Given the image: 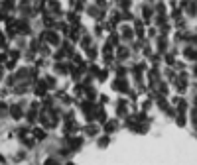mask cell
Segmentation results:
<instances>
[{"instance_id":"cell-1","label":"cell","mask_w":197,"mask_h":165,"mask_svg":"<svg viewBox=\"0 0 197 165\" xmlns=\"http://www.w3.org/2000/svg\"><path fill=\"white\" fill-rule=\"evenodd\" d=\"M112 88L116 93H128L130 91V87H128V82H126V79L124 77H118L114 82H112Z\"/></svg>"},{"instance_id":"cell-2","label":"cell","mask_w":197,"mask_h":165,"mask_svg":"<svg viewBox=\"0 0 197 165\" xmlns=\"http://www.w3.org/2000/svg\"><path fill=\"white\" fill-rule=\"evenodd\" d=\"M41 40H47L49 43H53V45H55V43H59V35L47 29V32H43V34H41Z\"/></svg>"},{"instance_id":"cell-3","label":"cell","mask_w":197,"mask_h":165,"mask_svg":"<svg viewBox=\"0 0 197 165\" xmlns=\"http://www.w3.org/2000/svg\"><path fill=\"white\" fill-rule=\"evenodd\" d=\"M114 130H118V122H116V120H107V122H105V132L112 134Z\"/></svg>"},{"instance_id":"cell-4","label":"cell","mask_w":197,"mask_h":165,"mask_svg":"<svg viewBox=\"0 0 197 165\" xmlns=\"http://www.w3.org/2000/svg\"><path fill=\"white\" fill-rule=\"evenodd\" d=\"M126 100H118V106H116V114L118 116H126L128 114V106H126Z\"/></svg>"},{"instance_id":"cell-5","label":"cell","mask_w":197,"mask_h":165,"mask_svg":"<svg viewBox=\"0 0 197 165\" xmlns=\"http://www.w3.org/2000/svg\"><path fill=\"white\" fill-rule=\"evenodd\" d=\"M120 35L124 37V40H132V35H134V32L130 29L128 26H122V29H120Z\"/></svg>"},{"instance_id":"cell-6","label":"cell","mask_w":197,"mask_h":165,"mask_svg":"<svg viewBox=\"0 0 197 165\" xmlns=\"http://www.w3.org/2000/svg\"><path fill=\"white\" fill-rule=\"evenodd\" d=\"M116 59H120V61L128 59V49H126V47H120V49H118V53H116Z\"/></svg>"},{"instance_id":"cell-7","label":"cell","mask_w":197,"mask_h":165,"mask_svg":"<svg viewBox=\"0 0 197 165\" xmlns=\"http://www.w3.org/2000/svg\"><path fill=\"white\" fill-rule=\"evenodd\" d=\"M10 114H12V116H14V118H16V120H18V118H20V116H22V108H20V106H18V104H14V106H12V108H10Z\"/></svg>"},{"instance_id":"cell-8","label":"cell","mask_w":197,"mask_h":165,"mask_svg":"<svg viewBox=\"0 0 197 165\" xmlns=\"http://www.w3.org/2000/svg\"><path fill=\"white\" fill-rule=\"evenodd\" d=\"M18 32H22V34H24V32H30V28H28V22H26V20H20V22H18Z\"/></svg>"},{"instance_id":"cell-9","label":"cell","mask_w":197,"mask_h":165,"mask_svg":"<svg viewBox=\"0 0 197 165\" xmlns=\"http://www.w3.org/2000/svg\"><path fill=\"white\" fill-rule=\"evenodd\" d=\"M97 132H99V126H95V124H93V126L89 124V126L85 128V134H89V136H95Z\"/></svg>"},{"instance_id":"cell-10","label":"cell","mask_w":197,"mask_h":165,"mask_svg":"<svg viewBox=\"0 0 197 165\" xmlns=\"http://www.w3.org/2000/svg\"><path fill=\"white\" fill-rule=\"evenodd\" d=\"M108 141H111V140H108V134H107V136H103V138L99 140V147H107Z\"/></svg>"},{"instance_id":"cell-11","label":"cell","mask_w":197,"mask_h":165,"mask_svg":"<svg viewBox=\"0 0 197 165\" xmlns=\"http://www.w3.org/2000/svg\"><path fill=\"white\" fill-rule=\"evenodd\" d=\"M87 96H89V98H95V96H97V91H95V87H87Z\"/></svg>"},{"instance_id":"cell-12","label":"cell","mask_w":197,"mask_h":165,"mask_svg":"<svg viewBox=\"0 0 197 165\" xmlns=\"http://www.w3.org/2000/svg\"><path fill=\"white\" fill-rule=\"evenodd\" d=\"M34 136H36V138H38V140H46V132H43V130H40V128H38V130H34Z\"/></svg>"},{"instance_id":"cell-13","label":"cell","mask_w":197,"mask_h":165,"mask_svg":"<svg viewBox=\"0 0 197 165\" xmlns=\"http://www.w3.org/2000/svg\"><path fill=\"white\" fill-rule=\"evenodd\" d=\"M49 8H52V12H55V14H57V12L61 10V6H59V2H55V0H53V2L49 4Z\"/></svg>"},{"instance_id":"cell-14","label":"cell","mask_w":197,"mask_h":165,"mask_svg":"<svg viewBox=\"0 0 197 165\" xmlns=\"http://www.w3.org/2000/svg\"><path fill=\"white\" fill-rule=\"evenodd\" d=\"M158 49H160V51L166 49V37H160V40H158Z\"/></svg>"},{"instance_id":"cell-15","label":"cell","mask_w":197,"mask_h":165,"mask_svg":"<svg viewBox=\"0 0 197 165\" xmlns=\"http://www.w3.org/2000/svg\"><path fill=\"white\" fill-rule=\"evenodd\" d=\"M150 16H152V10L148 6H144V20H150Z\"/></svg>"},{"instance_id":"cell-16","label":"cell","mask_w":197,"mask_h":165,"mask_svg":"<svg viewBox=\"0 0 197 165\" xmlns=\"http://www.w3.org/2000/svg\"><path fill=\"white\" fill-rule=\"evenodd\" d=\"M166 63H167V65H173V63H176V59H173L172 53H167V55H166Z\"/></svg>"},{"instance_id":"cell-17","label":"cell","mask_w":197,"mask_h":165,"mask_svg":"<svg viewBox=\"0 0 197 165\" xmlns=\"http://www.w3.org/2000/svg\"><path fill=\"white\" fill-rule=\"evenodd\" d=\"M185 122H187L185 116H183V114H179V116H178V126H185Z\"/></svg>"},{"instance_id":"cell-18","label":"cell","mask_w":197,"mask_h":165,"mask_svg":"<svg viewBox=\"0 0 197 165\" xmlns=\"http://www.w3.org/2000/svg\"><path fill=\"white\" fill-rule=\"evenodd\" d=\"M89 59H91V61H93V59H97V49H95V47L89 49Z\"/></svg>"},{"instance_id":"cell-19","label":"cell","mask_w":197,"mask_h":165,"mask_svg":"<svg viewBox=\"0 0 197 165\" xmlns=\"http://www.w3.org/2000/svg\"><path fill=\"white\" fill-rule=\"evenodd\" d=\"M0 114H6V104L0 102Z\"/></svg>"},{"instance_id":"cell-20","label":"cell","mask_w":197,"mask_h":165,"mask_svg":"<svg viewBox=\"0 0 197 165\" xmlns=\"http://www.w3.org/2000/svg\"><path fill=\"white\" fill-rule=\"evenodd\" d=\"M18 55H20V53H18V51H12V53H10V57L14 59V61H16V59H18Z\"/></svg>"},{"instance_id":"cell-21","label":"cell","mask_w":197,"mask_h":165,"mask_svg":"<svg viewBox=\"0 0 197 165\" xmlns=\"http://www.w3.org/2000/svg\"><path fill=\"white\" fill-rule=\"evenodd\" d=\"M101 102H103V104H107V102H108V96H105V94H101Z\"/></svg>"},{"instance_id":"cell-22","label":"cell","mask_w":197,"mask_h":165,"mask_svg":"<svg viewBox=\"0 0 197 165\" xmlns=\"http://www.w3.org/2000/svg\"><path fill=\"white\" fill-rule=\"evenodd\" d=\"M0 161H4V157H2V155H0Z\"/></svg>"},{"instance_id":"cell-23","label":"cell","mask_w":197,"mask_h":165,"mask_svg":"<svg viewBox=\"0 0 197 165\" xmlns=\"http://www.w3.org/2000/svg\"><path fill=\"white\" fill-rule=\"evenodd\" d=\"M97 2H99V4H103V0H97Z\"/></svg>"}]
</instances>
